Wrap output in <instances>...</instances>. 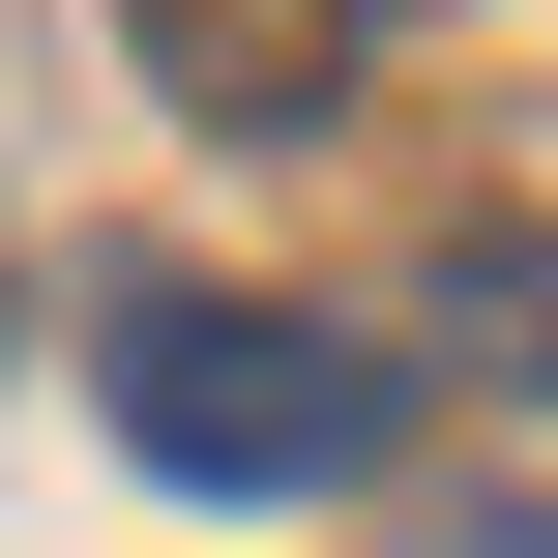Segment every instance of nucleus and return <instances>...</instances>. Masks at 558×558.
Masks as SVG:
<instances>
[{
	"label": "nucleus",
	"instance_id": "1",
	"mask_svg": "<svg viewBox=\"0 0 558 558\" xmlns=\"http://www.w3.org/2000/svg\"><path fill=\"white\" fill-rule=\"evenodd\" d=\"M118 441L177 471V500H353L383 441H412V353H353V324H294V294H118Z\"/></svg>",
	"mask_w": 558,
	"mask_h": 558
},
{
	"label": "nucleus",
	"instance_id": "2",
	"mask_svg": "<svg viewBox=\"0 0 558 558\" xmlns=\"http://www.w3.org/2000/svg\"><path fill=\"white\" fill-rule=\"evenodd\" d=\"M118 29L177 59V118H294V88H324V59L383 29V0H118Z\"/></svg>",
	"mask_w": 558,
	"mask_h": 558
},
{
	"label": "nucleus",
	"instance_id": "3",
	"mask_svg": "<svg viewBox=\"0 0 558 558\" xmlns=\"http://www.w3.org/2000/svg\"><path fill=\"white\" fill-rule=\"evenodd\" d=\"M441 353L471 383H558V235H441Z\"/></svg>",
	"mask_w": 558,
	"mask_h": 558
},
{
	"label": "nucleus",
	"instance_id": "4",
	"mask_svg": "<svg viewBox=\"0 0 558 558\" xmlns=\"http://www.w3.org/2000/svg\"><path fill=\"white\" fill-rule=\"evenodd\" d=\"M441 558H558V530H441Z\"/></svg>",
	"mask_w": 558,
	"mask_h": 558
}]
</instances>
